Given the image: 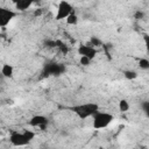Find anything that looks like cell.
<instances>
[{"mask_svg":"<svg viewBox=\"0 0 149 149\" xmlns=\"http://www.w3.org/2000/svg\"><path fill=\"white\" fill-rule=\"evenodd\" d=\"M74 12L73 6L68 2V1H59L57 5V12L55 15V19L61 21V20H66L69 15H71Z\"/></svg>","mask_w":149,"mask_h":149,"instance_id":"4","label":"cell"},{"mask_svg":"<svg viewBox=\"0 0 149 149\" xmlns=\"http://www.w3.org/2000/svg\"><path fill=\"white\" fill-rule=\"evenodd\" d=\"M41 13H42V10H41V8H36L35 9V12H34V15H41Z\"/></svg>","mask_w":149,"mask_h":149,"instance_id":"19","label":"cell"},{"mask_svg":"<svg viewBox=\"0 0 149 149\" xmlns=\"http://www.w3.org/2000/svg\"><path fill=\"white\" fill-rule=\"evenodd\" d=\"M17 15L16 12H14L13 9L9 8H5V7H0V27L5 28L7 24H9V22Z\"/></svg>","mask_w":149,"mask_h":149,"instance_id":"5","label":"cell"},{"mask_svg":"<svg viewBox=\"0 0 149 149\" xmlns=\"http://www.w3.org/2000/svg\"><path fill=\"white\" fill-rule=\"evenodd\" d=\"M48 118L44 116V115H41V114H37V115H34L30 118V120L28 121L29 126L31 127H35V128H40V129H45V127L48 126Z\"/></svg>","mask_w":149,"mask_h":149,"instance_id":"6","label":"cell"},{"mask_svg":"<svg viewBox=\"0 0 149 149\" xmlns=\"http://www.w3.org/2000/svg\"><path fill=\"white\" fill-rule=\"evenodd\" d=\"M143 41H144L146 50H147V52L149 54V35H148V34H144V35H143Z\"/></svg>","mask_w":149,"mask_h":149,"instance_id":"16","label":"cell"},{"mask_svg":"<svg viewBox=\"0 0 149 149\" xmlns=\"http://www.w3.org/2000/svg\"><path fill=\"white\" fill-rule=\"evenodd\" d=\"M139 66L142 70H149V59L148 58H140L139 59Z\"/></svg>","mask_w":149,"mask_h":149,"instance_id":"14","label":"cell"},{"mask_svg":"<svg viewBox=\"0 0 149 149\" xmlns=\"http://www.w3.org/2000/svg\"><path fill=\"white\" fill-rule=\"evenodd\" d=\"M91 62H92V59H90V58H87V57H84V56H80V58H79V63H80V65H84V66L90 65Z\"/></svg>","mask_w":149,"mask_h":149,"instance_id":"15","label":"cell"},{"mask_svg":"<svg viewBox=\"0 0 149 149\" xmlns=\"http://www.w3.org/2000/svg\"><path fill=\"white\" fill-rule=\"evenodd\" d=\"M1 74L5 78H12L14 74V66L10 64H3L1 68Z\"/></svg>","mask_w":149,"mask_h":149,"instance_id":"9","label":"cell"},{"mask_svg":"<svg viewBox=\"0 0 149 149\" xmlns=\"http://www.w3.org/2000/svg\"><path fill=\"white\" fill-rule=\"evenodd\" d=\"M35 135L36 134L33 130L28 129H24L23 132H13L9 135V142L15 147H24L34 140Z\"/></svg>","mask_w":149,"mask_h":149,"instance_id":"2","label":"cell"},{"mask_svg":"<svg viewBox=\"0 0 149 149\" xmlns=\"http://www.w3.org/2000/svg\"><path fill=\"white\" fill-rule=\"evenodd\" d=\"M65 21H66V24H69V26H76V24L78 23L79 19H78V15L73 12L71 15H69V17H68Z\"/></svg>","mask_w":149,"mask_h":149,"instance_id":"11","label":"cell"},{"mask_svg":"<svg viewBox=\"0 0 149 149\" xmlns=\"http://www.w3.org/2000/svg\"><path fill=\"white\" fill-rule=\"evenodd\" d=\"M129 108H130V105L126 99H121L119 101V111L120 112H127V111H129Z\"/></svg>","mask_w":149,"mask_h":149,"instance_id":"12","label":"cell"},{"mask_svg":"<svg viewBox=\"0 0 149 149\" xmlns=\"http://www.w3.org/2000/svg\"><path fill=\"white\" fill-rule=\"evenodd\" d=\"M123 76L126 79H129V80H133V79H136L137 78V72L134 71V70H126L123 72Z\"/></svg>","mask_w":149,"mask_h":149,"instance_id":"13","label":"cell"},{"mask_svg":"<svg viewBox=\"0 0 149 149\" xmlns=\"http://www.w3.org/2000/svg\"><path fill=\"white\" fill-rule=\"evenodd\" d=\"M144 16V14H143V12H140V10H137L136 13H135V19H137V20H140V19H142Z\"/></svg>","mask_w":149,"mask_h":149,"instance_id":"18","label":"cell"},{"mask_svg":"<svg viewBox=\"0 0 149 149\" xmlns=\"http://www.w3.org/2000/svg\"><path fill=\"white\" fill-rule=\"evenodd\" d=\"M34 5V2L31 0H19L15 2V9L17 10H27L29 9L31 6Z\"/></svg>","mask_w":149,"mask_h":149,"instance_id":"8","label":"cell"},{"mask_svg":"<svg viewBox=\"0 0 149 149\" xmlns=\"http://www.w3.org/2000/svg\"><path fill=\"white\" fill-rule=\"evenodd\" d=\"M143 111H144L146 115L149 118V101H147V102L143 104Z\"/></svg>","mask_w":149,"mask_h":149,"instance_id":"17","label":"cell"},{"mask_svg":"<svg viewBox=\"0 0 149 149\" xmlns=\"http://www.w3.org/2000/svg\"><path fill=\"white\" fill-rule=\"evenodd\" d=\"M48 69H49V72L52 74H59L63 71V68L61 66V64H50Z\"/></svg>","mask_w":149,"mask_h":149,"instance_id":"10","label":"cell"},{"mask_svg":"<svg viewBox=\"0 0 149 149\" xmlns=\"http://www.w3.org/2000/svg\"><path fill=\"white\" fill-rule=\"evenodd\" d=\"M78 54H79V56H84V57H87L90 59H93L97 56V50L92 45L80 44L78 47Z\"/></svg>","mask_w":149,"mask_h":149,"instance_id":"7","label":"cell"},{"mask_svg":"<svg viewBox=\"0 0 149 149\" xmlns=\"http://www.w3.org/2000/svg\"><path fill=\"white\" fill-rule=\"evenodd\" d=\"M71 111L81 120L92 118L97 112H99V106L95 102H85V104H79L74 105L71 107Z\"/></svg>","mask_w":149,"mask_h":149,"instance_id":"1","label":"cell"},{"mask_svg":"<svg viewBox=\"0 0 149 149\" xmlns=\"http://www.w3.org/2000/svg\"><path fill=\"white\" fill-rule=\"evenodd\" d=\"M113 120H114L113 114L99 111L92 116V126L94 129H105L112 123Z\"/></svg>","mask_w":149,"mask_h":149,"instance_id":"3","label":"cell"}]
</instances>
